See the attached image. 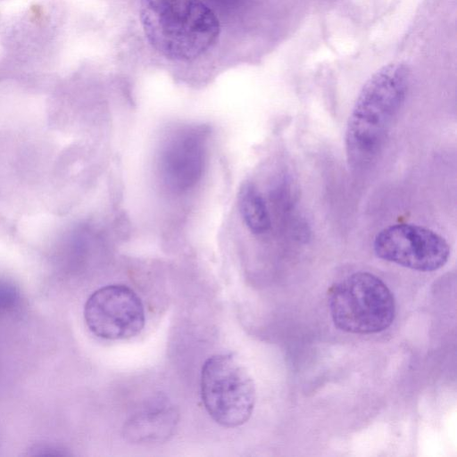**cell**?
I'll use <instances>...</instances> for the list:
<instances>
[{
  "label": "cell",
  "mask_w": 457,
  "mask_h": 457,
  "mask_svg": "<svg viewBox=\"0 0 457 457\" xmlns=\"http://www.w3.org/2000/svg\"><path fill=\"white\" fill-rule=\"evenodd\" d=\"M201 397L212 419L226 428L245 424L251 417L256 392L246 369L230 353L215 354L204 363Z\"/></svg>",
  "instance_id": "obj_4"
},
{
  "label": "cell",
  "mask_w": 457,
  "mask_h": 457,
  "mask_svg": "<svg viewBox=\"0 0 457 457\" xmlns=\"http://www.w3.org/2000/svg\"><path fill=\"white\" fill-rule=\"evenodd\" d=\"M331 318L339 329L374 334L386 329L395 316V298L377 276L364 271L348 275L328 291Z\"/></svg>",
  "instance_id": "obj_3"
},
{
  "label": "cell",
  "mask_w": 457,
  "mask_h": 457,
  "mask_svg": "<svg viewBox=\"0 0 457 457\" xmlns=\"http://www.w3.org/2000/svg\"><path fill=\"white\" fill-rule=\"evenodd\" d=\"M84 319L95 336L107 340L134 337L145 322L140 297L130 287L120 284L96 290L85 303Z\"/></svg>",
  "instance_id": "obj_6"
},
{
  "label": "cell",
  "mask_w": 457,
  "mask_h": 457,
  "mask_svg": "<svg viewBox=\"0 0 457 457\" xmlns=\"http://www.w3.org/2000/svg\"><path fill=\"white\" fill-rule=\"evenodd\" d=\"M139 16L150 45L174 61L195 60L219 38V20L201 0H141Z\"/></svg>",
  "instance_id": "obj_2"
},
{
  "label": "cell",
  "mask_w": 457,
  "mask_h": 457,
  "mask_svg": "<svg viewBox=\"0 0 457 457\" xmlns=\"http://www.w3.org/2000/svg\"><path fill=\"white\" fill-rule=\"evenodd\" d=\"M410 71L400 62L386 64L363 85L349 115L345 145L349 166L362 171L372 166L404 104Z\"/></svg>",
  "instance_id": "obj_1"
},
{
  "label": "cell",
  "mask_w": 457,
  "mask_h": 457,
  "mask_svg": "<svg viewBox=\"0 0 457 457\" xmlns=\"http://www.w3.org/2000/svg\"><path fill=\"white\" fill-rule=\"evenodd\" d=\"M373 248L378 258L419 271L442 268L450 255V246L441 235L410 223L381 229L374 238Z\"/></svg>",
  "instance_id": "obj_5"
},
{
  "label": "cell",
  "mask_w": 457,
  "mask_h": 457,
  "mask_svg": "<svg viewBox=\"0 0 457 457\" xmlns=\"http://www.w3.org/2000/svg\"><path fill=\"white\" fill-rule=\"evenodd\" d=\"M204 165L203 131L188 129L176 134L162 154L161 170L168 187L182 192L200 179Z\"/></svg>",
  "instance_id": "obj_7"
},
{
  "label": "cell",
  "mask_w": 457,
  "mask_h": 457,
  "mask_svg": "<svg viewBox=\"0 0 457 457\" xmlns=\"http://www.w3.org/2000/svg\"><path fill=\"white\" fill-rule=\"evenodd\" d=\"M241 215L254 234L266 233L270 228V218L266 203L254 185L245 184L238 195Z\"/></svg>",
  "instance_id": "obj_9"
},
{
  "label": "cell",
  "mask_w": 457,
  "mask_h": 457,
  "mask_svg": "<svg viewBox=\"0 0 457 457\" xmlns=\"http://www.w3.org/2000/svg\"><path fill=\"white\" fill-rule=\"evenodd\" d=\"M178 417L174 405L166 398L158 397L130 417L124 435L137 443L161 442L173 433Z\"/></svg>",
  "instance_id": "obj_8"
}]
</instances>
